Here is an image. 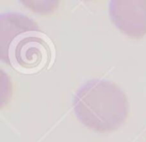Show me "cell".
<instances>
[{
    "label": "cell",
    "mask_w": 146,
    "mask_h": 142,
    "mask_svg": "<svg viewBox=\"0 0 146 142\" xmlns=\"http://www.w3.org/2000/svg\"><path fill=\"white\" fill-rule=\"evenodd\" d=\"M54 56L49 37L33 19L16 12L0 17V57L22 73H33Z\"/></svg>",
    "instance_id": "cell-1"
},
{
    "label": "cell",
    "mask_w": 146,
    "mask_h": 142,
    "mask_svg": "<svg viewBox=\"0 0 146 142\" xmlns=\"http://www.w3.org/2000/svg\"><path fill=\"white\" fill-rule=\"evenodd\" d=\"M73 108L84 126L104 133L118 129L129 113L126 94L108 80H91L76 93Z\"/></svg>",
    "instance_id": "cell-2"
},
{
    "label": "cell",
    "mask_w": 146,
    "mask_h": 142,
    "mask_svg": "<svg viewBox=\"0 0 146 142\" xmlns=\"http://www.w3.org/2000/svg\"><path fill=\"white\" fill-rule=\"evenodd\" d=\"M111 20L123 34L139 39L146 35V0H115L109 5Z\"/></svg>",
    "instance_id": "cell-3"
}]
</instances>
